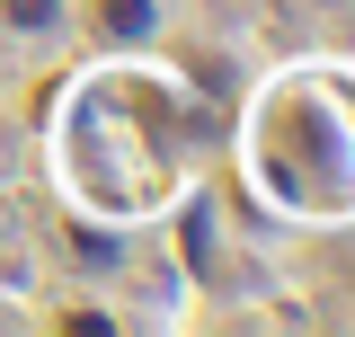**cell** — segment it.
<instances>
[{"label":"cell","mask_w":355,"mask_h":337,"mask_svg":"<svg viewBox=\"0 0 355 337\" xmlns=\"http://www.w3.org/2000/svg\"><path fill=\"white\" fill-rule=\"evenodd\" d=\"M18 18H44V0H18Z\"/></svg>","instance_id":"6da1fadb"}]
</instances>
